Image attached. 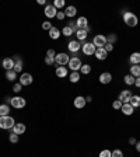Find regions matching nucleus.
I'll list each match as a JSON object with an SVG mask.
<instances>
[{
    "label": "nucleus",
    "mask_w": 140,
    "mask_h": 157,
    "mask_svg": "<svg viewBox=\"0 0 140 157\" xmlns=\"http://www.w3.org/2000/svg\"><path fill=\"white\" fill-rule=\"evenodd\" d=\"M76 13H77L76 7L69 6V7H66V10H64V16H66V17H74V16H76Z\"/></svg>",
    "instance_id": "nucleus-18"
},
{
    "label": "nucleus",
    "mask_w": 140,
    "mask_h": 157,
    "mask_svg": "<svg viewBox=\"0 0 140 157\" xmlns=\"http://www.w3.org/2000/svg\"><path fill=\"white\" fill-rule=\"evenodd\" d=\"M62 34H63V35H66V37H70V35L73 34V30H71L69 25H67V27H64L63 30H62Z\"/></svg>",
    "instance_id": "nucleus-31"
},
{
    "label": "nucleus",
    "mask_w": 140,
    "mask_h": 157,
    "mask_svg": "<svg viewBox=\"0 0 140 157\" xmlns=\"http://www.w3.org/2000/svg\"><path fill=\"white\" fill-rule=\"evenodd\" d=\"M78 80H80V73H78V72H73V73L70 75V82L77 83Z\"/></svg>",
    "instance_id": "nucleus-30"
},
{
    "label": "nucleus",
    "mask_w": 140,
    "mask_h": 157,
    "mask_svg": "<svg viewBox=\"0 0 140 157\" xmlns=\"http://www.w3.org/2000/svg\"><path fill=\"white\" fill-rule=\"evenodd\" d=\"M38 3H39V4H45L46 1H45V0H38Z\"/></svg>",
    "instance_id": "nucleus-50"
},
{
    "label": "nucleus",
    "mask_w": 140,
    "mask_h": 157,
    "mask_svg": "<svg viewBox=\"0 0 140 157\" xmlns=\"http://www.w3.org/2000/svg\"><path fill=\"white\" fill-rule=\"evenodd\" d=\"M104 49L107 50V52H111V50L114 49V45H112V44H107L105 46H104Z\"/></svg>",
    "instance_id": "nucleus-44"
},
{
    "label": "nucleus",
    "mask_w": 140,
    "mask_h": 157,
    "mask_svg": "<svg viewBox=\"0 0 140 157\" xmlns=\"http://www.w3.org/2000/svg\"><path fill=\"white\" fill-rule=\"evenodd\" d=\"M16 125L13 117H0V128L1 129H13V126Z\"/></svg>",
    "instance_id": "nucleus-1"
},
{
    "label": "nucleus",
    "mask_w": 140,
    "mask_h": 157,
    "mask_svg": "<svg viewBox=\"0 0 140 157\" xmlns=\"http://www.w3.org/2000/svg\"><path fill=\"white\" fill-rule=\"evenodd\" d=\"M13 132L17 133V135H21V133L25 132V125L24 124H16L13 126Z\"/></svg>",
    "instance_id": "nucleus-17"
},
{
    "label": "nucleus",
    "mask_w": 140,
    "mask_h": 157,
    "mask_svg": "<svg viewBox=\"0 0 140 157\" xmlns=\"http://www.w3.org/2000/svg\"><path fill=\"white\" fill-rule=\"evenodd\" d=\"M76 35H77V38H78V41H84V39L87 38V35H88V32L86 31V30H77Z\"/></svg>",
    "instance_id": "nucleus-27"
},
{
    "label": "nucleus",
    "mask_w": 140,
    "mask_h": 157,
    "mask_svg": "<svg viewBox=\"0 0 140 157\" xmlns=\"http://www.w3.org/2000/svg\"><path fill=\"white\" fill-rule=\"evenodd\" d=\"M56 76L57 77H66L67 76V69L63 66H57L56 67Z\"/></svg>",
    "instance_id": "nucleus-24"
},
{
    "label": "nucleus",
    "mask_w": 140,
    "mask_h": 157,
    "mask_svg": "<svg viewBox=\"0 0 140 157\" xmlns=\"http://www.w3.org/2000/svg\"><path fill=\"white\" fill-rule=\"evenodd\" d=\"M70 28H71V30H73V32L76 31L77 32V30H78V28H77V24H76V21H70V25H69Z\"/></svg>",
    "instance_id": "nucleus-42"
},
{
    "label": "nucleus",
    "mask_w": 140,
    "mask_h": 157,
    "mask_svg": "<svg viewBox=\"0 0 140 157\" xmlns=\"http://www.w3.org/2000/svg\"><path fill=\"white\" fill-rule=\"evenodd\" d=\"M45 63H46L48 66H51V65H53V63H55V58H49V56H46V58H45Z\"/></svg>",
    "instance_id": "nucleus-38"
},
{
    "label": "nucleus",
    "mask_w": 140,
    "mask_h": 157,
    "mask_svg": "<svg viewBox=\"0 0 140 157\" xmlns=\"http://www.w3.org/2000/svg\"><path fill=\"white\" fill-rule=\"evenodd\" d=\"M56 9L53 7V4H48V6L45 7V16L48 17V18H53V17H56Z\"/></svg>",
    "instance_id": "nucleus-8"
},
{
    "label": "nucleus",
    "mask_w": 140,
    "mask_h": 157,
    "mask_svg": "<svg viewBox=\"0 0 140 157\" xmlns=\"http://www.w3.org/2000/svg\"><path fill=\"white\" fill-rule=\"evenodd\" d=\"M134 146H136V150H137V151L140 153V142H137V143H136Z\"/></svg>",
    "instance_id": "nucleus-48"
},
{
    "label": "nucleus",
    "mask_w": 140,
    "mask_h": 157,
    "mask_svg": "<svg viewBox=\"0 0 140 157\" xmlns=\"http://www.w3.org/2000/svg\"><path fill=\"white\" fill-rule=\"evenodd\" d=\"M32 83V76L30 73H23L20 77V84L21 86H30Z\"/></svg>",
    "instance_id": "nucleus-7"
},
{
    "label": "nucleus",
    "mask_w": 140,
    "mask_h": 157,
    "mask_svg": "<svg viewBox=\"0 0 140 157\" xmlns=\"http://www.w3.org/2000/svg\"><path fill=\"white\" fill-rule=\"evenodd\" d=\"M111 157H123V153L119 149H116V150L111 151Z\"/></svg>",
    "instance_id": "nucleus-35"
},
{
    "label": "nucleus",
    "mask_w": 140,
    "mask_h": 157,
    "mask_svg": "<svg viewBox=\"0 0 140 157\" xmlns=\"http://www.w3.org/2000/svg\"><path fill=\"white\" fill-rule=\"evenodd\" d=\"M130 97H132V93H130L129 90H123L121 94H119V101H121L122 104H127V102L130 101Z\"/></svg>",
    "instance_id": "nucleus-9"
},
{
    "label": "nucleus",
    "mask_w": 140,
    "mask_h": 157,
    "mask_svg": "<svg viewBox=\"0 0 140 157\" xmlns=\"http://www.w3.org/2000/svg\"><path fill=\"white\" fill-rule=\"evenodd\" d=\"M93 44H94L95 48H104L105 45L108 44V41H107V37H104V35H95Z\"/></svg>",
    "instance_id": "nucleus-3"
},
{
    "label": "nucleus",
    "mask_w": 140,
    "mask_h": 157,
    "mask_svg": "<svg viewBox=\"0 0 140 157\" xmlns=\"http://www.w3.org/2000/svg\"><path fill=\"white\" fill-rule=\"evenodd\" d=\"M8 112H10V107L7 105V104H0V117H6V115H8Z\"/></svg>",
    "instance_id": "nucleus-25"
},
{
    "label": "nucleus",
    "mask_w": 140,
    "mask_h": 157,
    "mask_svg": "<svg viewBox=\"0 0 140 157\" xmlns=\"http://www.w3.org/2000/svg\"><path fill=\"white\" fill-rule=\"evenodd\" d=\"M21 88H23V86H21L20 83H17V84H14L13 91H14V93H20V91H21Z\"/></svg>",
    "instance_id": "nucleus-40"
},
{
    "label": "nucleus",
    "mask_w": 140,
    "mask_h": 157,
    "mask_svg": "<svg viewBox=\"0 0 140 157\" xmlns=\"http://www.w3.org/2000/svg\"><path fill=\"white\" fill-rule=\"evenodd\" d=\"M129 60H130L132 65H139L140 63V53L139 52H133V53L130 55V58H129Z\"/></svg>",
    "instance_id": "nucleus-20"
},
{
    "label": "nucleus",
    "mask_w": 140,
    "mask_h": 157,
    "mask_svg": "<svg viewBox=\"0 0 140 157\" xmlns=\"http://www.w3.org/2000/svg\"><path fill=\"white\" fill-rule=\"evenodd\" d=\"M86 31L90 32V31H91V27H88V25H87V27H86Z\"/></svg>",
    "instance_id": "nucleus-51"
},
{
    "label": "nucleus",
    "mask_w": 140,
    "mask_h": 157,
    "mask_svg": "<svg viewBox=\"0 0 140 157\" xmlns=\"http://www.w3.org/2000/svg\"><path fill=\"white\" fill-rule=\"evenodd\" d=\"M69 56L66 55V53H59L55 56V63H56L57 66H64V65H69Z\"/></svg>",
    "instance_id": "nucleus-4"
},
{
    "label": "nucleus",
    "mask_w": 140,
    "mask_h": 157,
    "mask_svg": "<svg viewBox=\"0 0 140 157\" xmlns=\"http://www.w3.org/2000/svg\"><path fill=\"white\" fill-rule=\"evenodd\" d=\"M10 104H11L14 108H18V109H21V108L25 107V100H24L23 97H14V98H11Z\"/></svg>",
    "instance_id": "nucleus-6"
},
{
    "label": "nucleus",
    "mask_w": 140,
    "mask_h": 157,
    "mask_svg": "<svg viewBox=\"0 0 140 157\" xmlns=\"http://www.w3.org/2000/svg\"><path fill=\"white\" fill-rule=\"evenodd\" d=\"M13 70L16 72V73H18V72H21V70H23V60H21L18 56H16V63H14Z\"/></svg>",
    "instance_id": "nucleus-21"
},
{
    "label": "nucleus",
    "mask_w": 140,
    "mask_h": 157,
    "mask_svg": "<svg viewBox=\"0 0 140 157\" xmlns=\"http://www.w3.org/2000/svg\"><path fill=\"white\" fill-rule=\"evenodd\" d=\"M76 24H77V28H78V30H86V27L88 25V23H87V18H86V17H78Z\"/></svg>",
    "instance_id": "nucleus-15"
},
{
    "label": "nucleus",
    "mask_w": 140,
    "mask_h": 157,
    "mask_svg": "<svg viewBox=\"0 0 140 157\" xmlns=\"http://www.w3.org/2000/svg\"><path fill=\"white\" fill-rule=\"evenodd\" d=\"M123 21H125L126 25H129V27H136L137 23H139L137 16H134L133 13H130V11H127L123 14Z\"/></svg>",
    "instance_id": "nucleus-2"
},
{
    "label": "nucleus",
    "mask_w": 140,
    "mask_h": 157,
    "mask_svg": "<svg viewBox=\"0 0 140 157\" xmlns=\"http://www.w3.org/2000/svg\"><path fill=\"white\" fill-rule=\"evenodd\" d=\"M64 17H66V16H64V11H59V13L56 14V18H57V20H63Z\"/></svg>",
    "instance_id": "nucleus-45"
},
{
    "label": "nucleus",
    "mask_w": 140,
    "mask_h": 157,
    "mask_svg": "<svg viewBox=\"0 0 140 157\" xmlns=\"http://www.w3.org/2000/svg\"><path fill=\"white\" fill-rule=\"evenodd\" d=\"M100 157H111V151L109 150H102L100 153Z\"/></svg>",
    "instance_id": "nucleus-41"
},
{
    "label": "nucleus",
    "mask_w": 140,
    "mask_h": 157,
    "mask_svg": "<svg viewBox=\"0 0 140 157\" xmlns=\"http://www.w3.org/2000/svg\"><path fill=\"white\" fill-rule=\"evenodd\" d=\"M81 66H83V65H81V60H80V59H78L77 56L71 58V59L69 60V67L73 70V72H77V70H80V69H81Z\"/></svg>",
    "instance_id": "nucleus-5"
},
{
    "label": "nucleus",
    "mask_w": 140,
    "mask_h": 157,
    "mask_svg": "<svg viewBox=\"0 0 140 157\" xmlns=\"http://www.w3.org/2000/svg\"><path fill=\"white\" fill-rule=\"evenodd\" d=\"M42 28H44V30H48V31H49V30L52 28V24L49 23V21H45V23H42Z\"/></svg>",
    "instance_id": "nucleus-39"
},
{
    "label": "nucleus",
    "mask_w": 140,
    "mask_h": 157,
    "mask_svg": "<svg viewBox=\"0 0 140 157\" xmlns=\"http://www.w3.org/2000/svg\"><path fill=\"white\" fill-rule=\"evenodd\" d=\"M121 109H122V112L125 114V115H132V114H133V107H132L129 102H127V104H123Z\"/></svg>",
    "instance_id": "nucleus-19"
},
{
    "label": "nucleus",
    "mask_w": 140,
    "mask_h": 157,
    "mask_svg": "<svg viewBox=\"0 0 140 157\" xmlns=\"http://www.w3.org/2000/svg\"><path fill=\"white\" fill-rule=\"evenodd\" d=\"M86 104H87V101H86L84 97H76V98H74V107L78 108V109L83 108Z\"/></svg>",
    "instance_id": "nucleus-16"
},
{
    "label": "nucleus",
    "mask_w": 140,
    "mask_h": 157,
    "mask_svg": "<svg viewBox=\"0 0 140 157\" xmlns=\"http://www.w3.org/2000/svg\"><path fill=\"white\" fill-rule=\"evenodd\" d=\"M130 75L133 76V77H140V67H139V65H133V66L130 67Z\"/></svg>",
    "instance_id": "nucleus-26"
},
{
    "label": "nucleus",
    "mask_w": 140,
    "mask_h": 157,
    "mask_svg": "<svg viewBox=\"0 0 140 157\" xmlns=\"http://www.w3.org/2000/svg\"><path fill=\"white\" fill-rule=\"evenodd\" d=\"M46 56H49V58H55L56 56V52L53 49H48V52H46Z\"/></svg>",
    "instance_id": "nucleus-43"
},
{
    "label": "nucleus",
    "mask_w": 140,
    "mask_h": 157,
    "mask_svg": "<svg viewBox=\"0 0 140 157\" xmlns=\"http://www.w3.org/2000/svg\"><path fill=\"white\" fill-rule=\"evenodd\" d=\"M95 58L97 59H100V60H104V59H107V56H108V52L104 49V48H97L95 49Z\"/></svg>",
    "instance_id": "nucleus-11"
},
{
    "label": "nucleus",
    "mask_w": 140,
    "mask_h": 157,
    "mask_svg": "<svg viewBox=\"0 0 140 157\" xmlns=\"http://www.w3.org/2000/svg\"><path fill=\"white\" fill-rule=\"evenodd\" d=\"M6 79L7 80H10V82H14V80L17 79V73H16L14 70H7L6 72Z\"/></svg>",
    "instance_id": "nucleus-28"
},
{
    "label": "nucleus",
    "mask_w": 140,
    "mask_h": 157,
    "mask_svg": "<svg viewBox=\"0 0 140 157\" xmlns=\"http://www.w3.org/2000/svg\"><path fill=\"white\" fill-rule=\"evenodd\" d=\"M139 67H140V63H139Z\"/></svg>",
    "instance_id": "nucleus-52"
},
{
    "label": "nucleus",
    "mask_w": 140,
    "mask_h": 157,
    "mask_svg": "<svg viewBox=\"0 0 140 157\" xmlns=\"http://www.w3.org/2000/svg\"><path fill=\"white\" fill-rule=\"evenodd\" d=\"M3 67L6 69V72H7V70H13V67H14V60L11 59V58H6V59L3 60Z\"/></svg>",
    "instance_id": "nucleus-14"
},
{
    "label": "nucleus",
    "mask_w": 140,
    "mask_h": 157,
    "mask_svg": "<svg viewBox=\"0 0 140 157\" xmlns=\"http://www.w3.org/2000/svg\"><path fill=\"white\" fill-rule=\"evenodd\" d=\"M129 104H130L133 108L140 107V95H132V97H130V101H129Z\"/></svg>",
    "instance_id": "nucleus-22"
},
{
    "label": "nucleus",
    "mask_w": 140,
    "mask_h": 157,
    "mask_svg": "<svg viewBox=\"0 0 140 157\" xmlns=\"http://www.w3.org/2000/svg\"><path fill=\"white\" fill-rule=\"evenodd\" d=\"M80 70H81V73H83V75H88L90 72H91V66H90V65H83Z\"/></svg>",
    "instance_id": "nucleus-32"
},
{
    "label": "nucleus",
    "mask_w": 140,
    "mask_h": 157,
    "mask_svg": "<svg viewBox=\"0 0 140 157\" xmlns=\"http://www.w3.org/2000/svg\"><path fill=\"white\" fill-rule=\"evenodd\" d=\"M95 46H94V44H84L83 45V53L84 55H94L95 53Z\"/></svg>",
    "instance_id": "nucleus-10"
},
{
    "label": "nucleus",
    "mask_w": 140,
    "mask_h": 157,
    "mask_svg": "<svg viewBox=\"0 0 140 157\" xmlns=\"http://www.w3.org/2000/svg\"><path fill=\"white\" fill-rule=\"evenodd\" d=\"M111 80H112V75L108 72H104L100 76V83H102V84H108V83H111Z\"/></svg>",
    "instance_id": "nucleus-13"
},
{
    "label": "nucleus",
    "mask_w": 140,
    "mask_h": 157,
    "mask_svg": "<svg viewBox=\"0 0 140 157\" xmlns=\"http://www.w3.org/2000/svg\"><path fill=\"white\" fill-rule=\"evenodd\" d=\"M116 39H118V38H116V35H115V34H109L108 37H107V41H108V44H112V45H114V42L116 41Z\"/></svg>",
    "instance_id": "nucleus-34"
},
{
    "label": "nucleus",
    "mask_w": 140,
    "mask_h": 157,
    "mask_svg": "<svg viewBox=\"0 0 140 157\" xmlns=\"http://www.w3.org/2000/svg\"><path fill=\"white\" fill-rule=\"evenodd\" d=\"M67 48H69L70 52H77V50L81 49V44L78 41H70L67 44Z\"/></svg>",
    "instance_id": "nucleus-12"
},
{
    "label": "nucleus",
    "mask_w": 140,
    "mask_h": 157,
    "mask_svg": "<svg viewBox=\"0 0 140 157\" xmlns=\"http://www.w3.org/2000/svg\"><path fill=\"white\" fill-rule=\"evenodd\" d=\"M59 35H60L59 28H56V27H52L51 30H49V37H51L52 39H57V38H59Z\"/></svg>",
    "instance_id": "nucleus-23"
},
{
    "label": "nucleus",
    "mask_w": 140,
    "mask_h": 157,
    "mask_svg": "<svg viewBox=\"0 0 140 157\" xmlns=\"http://www.w3.org/2000/svg\"><path fill=\"white\" fill-rule=\"evenodd\" d=\"M10 142H11V143H17V142H18V135H17V133H11V135H10Z\"/></svg>",
    "instance_id": "nucleus-37"
},
{
    "label": "nucleus",
    "mask_w": 140,
    "mask_h": 157,
    "mask_svg": "<svg viewBox=\"0 0 140 157\" xmlns=\"http://www.w3.org/2000/svg\"><path fill=\"white\" fill-rule=\"evenodd\" d=\"M64 6V0H55L53 1V7L55 9H62Z\"/></svg>",
    "instance_id": "nucleus-33"
},
{
    "label": "nucleus",
    "mask_w": 140,
    "mask_h": 157,
    "mask_svg": "<svg viewBox=\"0 0 140 157\" xmlns=\"http://www.w3.org/2000/svg\"><path fill=\"white\" fill-rule=\"evenodd\" d=\"M86 101H87V102H91V101H93V98H91V97H87V98H86Z\"/></svg>",
    "instance_id": "nucleus-49"
},
{
    "label": "nucleus",
    "mask_w": 140,
    "mask_h": 157,
    "mask_svg": "<svg viewBox=\"0 0 140 157\" xmlns=\"http://www.w3.org/2000/svg\"><path fill=\"white\" fill-rule=\"evenodd\" d=\"M134 80H136V77H133L132 75H126V76H125V83H126L127 86H133Z\"/></svg>",
    "instance_id": "nucleus-29"
},
{
    "label": "nucleus",
    "mask_w": 140,
    "mask_h": 157,
    "mask_svg": "<svg viewBox=\"0 0 140 157\" xmlns=\"http://www.w3.org/2000/svg\"><path fill=\"white\" fill-rule=\"evenodd\" d=\"M129 143H130V145H136L137 142H136V139H134V138H130V139H129Z\"/></svg>",
    "instance_id": "nucleus-47"
},
{
    "label": "nucleus",
    "mask_w": 140,
    "mask_h": 157,
    "mask_svg": "<svg viewBox=\"0 0 140 157\" xmlns=\"http://www.w3.org/2000/svg\"><path fill=\"white\" fill-rule=\"evenodd\" d=\"M134 86L140 87V77H136V80H134Z\"/></svg>",
    "instance_id": "nucleus-46"
},
{
    "label": "nucleus",
    "mask_w": 140,
    "mask_h": 157,
    "mask_svg": "<svg viewBox=\"0 0 140 157\" xmlns=\"http://www.w3.org/2000/svg\"><path fill=\"white\" fill-rule=\"evenodd\" d=\"M122 105H123V104H122L119 100H116V101H114V102H112V108H114V109H121Z\"/></svg>",
    "instance_id": "nucleus-36"
}]
</instances>
